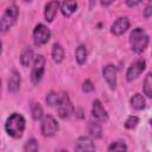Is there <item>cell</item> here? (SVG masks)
<instances>
[{
    "mask_svg": "<svg viewBox=\"0 0 152 152\" xmlns=\"http://www.w3.org/2000/svg\"><path fill=\"white\" fill-rule=\"evenodd\" d=\"M5 129L10 137H12L14 139L20 138L24 133V129H25L24 116L19 113H12L5 122Z\"/></svg>",
    "mask_w": 152,
    "mask_h": 152,
    "instance_id": "obj_1",
    "label": "cell"
},
{
    "mask_svg": "<svg viewBox=\"0 0 152 152\" xmlns=\"http://www.w3.org/2000/svg\"><path fill=\"white\" fill-rule=\"evenodd\" d=\"M150 38L148 34L145 32V30H142L141 27H135L129 36V44L132 50L135 53H141L146 50L147 45H148Z\"/></svg>",
    "mask_w": 152,
    "mask_h": 152,
    "instance_id": "obj_2",
    "label": "cell"
},
{
    "mask_svg": "<svg viewBox=\"0 0 152 152\" xmlns=\"http://www.w3.org/2000/svg\"><path fill=\"white\" fill-rule=\"evenodd\" d=\"M19 15V10L15 5H11L6 8L2 17L0 18V33H6L17 21Z\"/></svg>",
    "mask_w": 152,
    "mask_h": 152,
    "instance_id": "obj_3",
    "label": "cell"
},
{
    "mask_svg": "<svg viewBox=\"0 0 152 152\" xmlns=\"http://www.w3.org/2000/svg\"><path fill=\"white\" fill-rule=\"evenodd\" d=\"M56 107H57V113H58L59 118H62V119H68L74 112V106H72L68 94H65V93L58 95Z\"/></svg>",
    "mask_w": 152,
    "mask_h": 152,
    "instance_id": "obj_4",
    "label": "cell"
},
{
    "mask_svg": "<svg viewBox=\"0 0 152 152\" xmlns=\"http://www.w3.org/2000/svg\"><path fill=\"white\" fill-rule=\"evenodd\" d=\"M45 70V58L43 55H38L33 59V66L31 71V82L33 84H38L44 75Z\"/></svg>",
    "mask_w": 152,
    "mask_h": 152,
    "instance_id": "obj_5",
    "label": "cell"
},
{
    "mask_svg": "<svg viewBox=\"0 0 152 152\" xmlns=\"http://www.w3.org/2000/svg\"><path fill=\"white\" fill-rule=\"evenodd\" d=\"M51 37V31L48 26L44 24H38L36 25L33 30V43L36 46H42L49 42Z\"/></svg>",
    "mask_w": 152,
    "mask_h": 152,
    "instance_id": "obj_6",
    "label": "cell"
},
{
    "mask_svg": "<svg viewBox=\"0 0 152 152\" xmlns=\"http://www.w3.org/2000/svg\"><path fill=\"white\" fill-rule=\"evenodd\" d=\"M58 131V124L52 115H45L42 118L40 132L44 137H52Z\"/></svg>",
    "mask_w": 152,
    "mask_h": 152,
    "instance_id": "obj_7",
    "label": "cell"
},
{
    "mask_svg": "<svg viewBox=\"0 0 152 152\" xmlns=\"http://www.w3.org/2000/svg\"><path fill=\"white\" fill-rule=\"evenodd\" d=\"M145 68H146V62H145V59H138V61H135L134 63H132L131 64V66L127 69V71H126V80L128 81V82H132L133 80H135V78H138V76L145 70Z\"/></svg>",
    "mask_w": 152,
    "mask_h": 152,
    "instance_id": "obj_8",
    "label": "cell"
},
{
    "mask_svg": "<svg viewBox=\"0 0 152 152\" xmlns=\"http://www.w3.org/2000/svg\"><path fill=\"white\" fill-rule=\"evenodd\" d=\"M75 152H95V144L90 137H80L75 144Z\"/></svg>",
    "mask_w": 152,
    "mask_h": 152,
    "instance_id": "obj_9",
    "label": "cell"
},
{
    "mask_svg": "<svg viewBox=\"0 0 152 152\" xmlns=\"http://www.w3.org/2000/svg\"><path fill=\"white\" fill-rule=\"evenodd\" d=\"M102 74H103V78L106 80L109 88L112 90H114L116 88V68L113 64H108L103 68Z\"/></svg>",
    "mask_w": 152,
    "mask_h": 152,
    "instance_id": "obj_10",
    "label": "cell"
},
{
    "mask_svg": "<svg viewBox=\"0 0 152 152\" xmlns=\"http://www.w3.org/2000/svg\"><path fill=\"white\" fill-rule=\"evenodd\" d=\"M91 114H93V118H94L96 121L104 122V121L108 120V113H107V110L104 109V107L102 106V103H101L100 100H95V101L93 102Z\"/></svg>",
    "mask_w": 152,
    "mask_h": 152,
    "instance_id": "obj_11",
    "label": "cell"
},
{
    "mask_svg": "<svg viewBox=\"0 0 152 152\" xmlns=\"http://www.w3.org/2000/svg\"><path fill=\"white\" fill-rule=\"evenodd\" d=\"M129 27V20L127 17H120L118 18L110 27V32L115 36H120L122 33H125Z\"/></svg>",
    "mask_w": 152,
    "mask_h": 152,
    "instance_id": "obj_12",
    "label": "cell"
},
{
    "mask_svg": "<svg viewBox=\"0 0 152 152\" xmlns=\"http://www.w3.org/2000/svg\"><path fill=\"white\" fill-rule=\"evenodd\" d=\"M59 8V2L58 1H50L45 5L44 10V17L46 21H52L57 14V11Z\"/></svg>",
    "mask_w": 152,
    "mask_h": 152,
    "instance_id": "obj_13",
    "label": "cell"
},
{
    "mask_svg": "<svg viewBox=\"0 0 152 152\" xmlns=\"http://www.w3.org/2000/svg\"><path fill=\"white\" fill-rule=\"evenodd\" d=\"M20 83H21V77H20V74L13 69L12 72H11V76H10V80H8V90L11 93H15L19 90L20 88Z\"/></svg>",
    "mask_w": 152,
    "mask_h": 152,
    "instance_id": "obj_14",
    "label": "cell"
},
{
    "mask_svg": "<svg viewBox=\"0 0 152 152\" xmlns=\"http://www.w3.org/2000/svg\"><path fill=\"white\" fill-rule=\"evenodd\" d=\"M33 59H34V52H33V49L30 48V46L25 48L24 51H23L21 55H20V63H21V65L26 68V66H28V65L33 62Z\"/></svg>",
    "mask_w": 152,
    "mask_h": 152,
    "instance_id": "obj_15",
    "label": "cell"
},
{
    "mask_svg": "<svg viewBox=\"0 0 152 152\" xmlns=\"http://www.w3.org/2000/svg\"><path fill=\"white\" fill-rule=\"evenodd\" d=\"M59 7H61V12L64 17H70L72 13L76 12L77 2L76 1H64V2L59 4Z\"/></svg>",
    "mask_w": 152,
    "mask_h": 152,
    "instance_id": "obj_16",
    "label": "cell"
},
{
    "mask_svg": "<svg viewBox=\"0 0 152 152\" xmlns=\"http://www.w3.org/2000/svg\"><path fill=\"white\" fill-rule=\"evenodd\" d=\"M129 103H131V107L137 109V110H141V109H144L146 107V101L142 97V95H140V94H134L131 97Z\"/></svg>",
    "mask_w": 152,
    "mask_h": 152,
    "instance_id": "obj_17",
    "label": "cell"
},
{
    "mask_svg": "<svg viewBox=\"0 0 152 152\" xmlns=\"http://www.w3.org/2000/svg\"><path fill=\"white\" fill-rule=\"evenodd\" d=\"M51 56L53 62L56 63H61L64 58V49L59 43H55L52 46V51H51Z\"/></svg>",
    "mask_w": 152,
    "mask_h": 152,
    "instance_id": "obj_18",
    "label": "cell"
},
{
    "mask_svg": "<svg viewBox=\"0 0 152 152\" xmlns=\"http://www.w3.org/2000/svg\"><path fill=\"white\" fill-rule=\"evenodd\" d=\"M87 56H88V52H87V48L84 45H78L76 48V51H75V58L77 61V63L80 65L84 64L86 61H87Z\"/></svg>",
    "mask_w": 152,
    "mask_h": 152,
    "instance_id": "obj_19",
    "label": "cell"
},
{
    "mask_svg": "<svg viewBox=\"0 0 152 152\" xmlns=\"http://www.w3.org/2000/svg\"><path fill=\"white\" fill-rule=\"evenodd\" d=\"M88 132L95 139H97V138H100L102 135V128H101L100 124L96 122V121H89V124H88Z\"/></svg>",
    "mask_w": 152,
    "mask_h": 152,
    "instance_id": "obj_20",
    "label": "cell"
},
{
    "mask_svg": "<svg viewBox=\"0 0 152 152\" xmlns=\"http://www.w3.org/2000/svg\"><path fill=\"white\" fill-rule=\"evenodd\" d=\"M108 152H127V146L122 140H116L109 145Z\"/></svg>",
    "mask_w": 152,
    "mask_h": 152,
    "instance_id": "obj_21",
    "label": "cell"
},
{
    "mask_svg": "<svg viewBox=\"0 0 152 152\" xmlns=\"http://www.w3.org/2000/svg\"><path fill=\"white\" fill-rule=\"evenodd\" d=\"M142 90H144V94L147 96V97H151L152 96V75L151 74H147L145 80H144V83H142Z\"/></svg>",
    "mask_w": 152,
    "mask_h": 152,
    "instance_id": "obj_22",
    "label": "cell"
},
{
    "mask_svg": "<svg viewBox=\"0 0 152 152\" xmlns=\"http://www.w3.org/2000/svg\"><path fill=\"white\" fill-rule=\"evenodd\" d=\"M31 114H32V118L34 120H40L43 118V108L40 107L39 103L33 102L31 104Z\"/></svg>",
    "mask_w": 152,
    "mask_h": 152,
    "instance_id": "obj_23",
    "label": "cell"
},
{
    "mask_svg": "<svg viewBox=\"0 0 152 152\" xmlns=\"http://www.w3.org/2000/svg\"><path fill=\"white\" fill-rule=\"evenodd\" d=\"M39 147H38V142L34 138H31L26 141V144L24 145V152H38Z\"/></svg>",
    "mask_w": 152,
    "mask_h": 152,
    "instance_id": "obj_24",
    "label": "cell"
},
{
    "mask_svg": "<svg viewBox=\"0 0 152 152\" xmlns=\"http://www.w3.org/2000/svg\"><path fill=\"white\" fill-rule=\"evenodd\" d=\"M138 122H139L138 116H135V115H131V116H128V118L126 119V121H125V127L128 128V129H133V128L137 127Z\"/></svg>",
    "mask_w": 152,
    "mask_h": 152,
    "instance_id": "obj_25",
    "label": "cell"
},
{
    "mask_svg": "<svg viewBox=\"0 0 152 152\" xmlns=\"http://www.w3.org/2000/svg\"><path fill=\"white\" fill-rule=\"evenodd\" d=\"M57 99H58V94H56L55 91H50L45 100H46V103L49 106H55L57 102Z\"/></svg>",
    "mask_w": 152,
    "mask_h": 152,
    "instance_id": "obj_26",
    "label": "cell"
},
{
    "mask_svg": "<svg viewBox=\"0 0 152 152\" xmlns=\"http://www.w3.org/2000/svg\"><path fill=\"white\" fill-rule=\"evenodd\" d=\"M82 89H83V91H86V93H90V91H93V90H94V84L91 83V81L86 80V81L83 82Z\"/></svg>",
    "mask_w": 152,
    "mask_h": 152,
    "instance_id": "obj_27",
    "label": "cell"
},
{
    "mask_svg": "<svg viewBox=\"0 0 152 152\" xmlns=\"http://www.w3.org/2000/svg\"><path fill=\"white\" fill-rule=\"evenodd\" d=\"M151 14H152V5H151V2H148L146 8L144 10V17L145 18H150Z\"/></svg>",
    "mask_w": 152,
    "mask_h": 152,
    "instance_id": "obj_28",
    "label": "cell"
},
{
    "mask_svg": "<svg viewBox=\"0 0 152 152\" xmlns=\"http://www.w3.org/2000/svg\"><path fill=\"white\" fill-rule=\"evenodd\" d=\"M126 4H127L128 6H137V5L140 4V1H126Z\"/></svg>",
    "mask_w": 152,
    "mask_h": 152,
    "instance_id": "obj_29",
    "label": "cell"
},
{
    "mask_svg": "<svg viewBox=\"0 0 152 152\" xmlns=\"http://www.w3.org/2000/svg\"><path fill=\"white\" fill-rule=\"evenodd\" d=\"M110 4H112L110 1H109V2H104V1H102V2H101V5H102V6H109Z\"/></svg>",
    "mask_w": 152,
    "mask_h": 152,
    "instance_id": "obj_30",
    "label": "cell"
},
{
    "mask_svg": "<svg viewBox=\"0 0 152 152\" xmlns=\"http://www.w3.org/2000/svg\"><path fill=\"white\" fill-rule=\"evenodd\" d=\"M56 152H68L66 150H64V148H61V150H57Z\"/></svg>",
    "mask_w": 152,
    "mask_h": 152,
    "instance_id": "obj_31",
    "label": "cell"
},
{
    "mask_svg": "<svg viewBox=\"0 0 152 152\" xmlns=\"http://www.w3.org/2000/svg\"><path fill=\"white\" fill-rule=\"evenodd\" d=\"M1 51H2V42L0 40V55H1Z\"/></svg>",
    "mask_w": 152,
    "mask_h": 152,
    "instance_id": "obj_32",
    "label": "cell"
},
{
    "mask_svg": "<svg viewBox=\"0 0 152 152\" xmlns=\"http://www.w3.org/2000/svg\"><path fill=\"white\" fill-rule=\"evenodd\" d=\"M0 91H1V81H0Z\"/></svg>",
    "mask_w": 152,
    "mask_h": 152,
    "instance_id": "obj_33",
    "label": "cell"
}]
</instances>
